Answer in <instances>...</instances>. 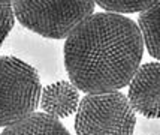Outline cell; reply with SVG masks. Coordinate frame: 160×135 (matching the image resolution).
<instances>
[{
    "instance_id": "30bf717a",
    "label": "cell",
    "mask_w": 160,
    "mask_h": 135,
    "mask_svg": "<svg viewBox=\"0 0 160 135\" xmlns=\"http://www.w3.org/2000/svg\"><path fill=\"white\" fill-rule=\"evenodd\" d=\"M14 11L12 2H0V47L3 45L9 32L14 27Z\"/></svg>"
},
{
    "instance_id": "277c9868",
    "label": "cell",
    "mask_w": 160,
    "mask_h": 135,
    "mask_svg": "<svg viewBox=\"0 0 160 135\" xmlns=\"http://www.w3.org/2000/svg\"><path fill=\"white\" fill-rule=\"evenodd\" d=\"M136 116L121 92L87 93L79 99L77 135H133Z\"/></svg>"
},
{
    "instance_id": "9c48e42d",
    "label": "cell",
    "mask_w": 160,
    "mask_h": 135,
    "mask_svg": "<svg viewBox=\"0 0 160 135\" xmlns=\"http://www.w3.org/2000/svg\"><path fill=\"white\" fill-rule=\"evenodd\" d=\"M157 0H99L94 2L103 9L105 12L111 14H133V12H144L151 8Z\"/></svg>"
},
{
    "instance_id": "7a4b0ae2",
    "label": "cell",
    "mask_w": 160,
    "mask_h": 135,
    "mask_svg": "<svg viewBox=\"0 0 160 135\" xmlns=\"http://www.w3.org/2000/svg\"><path fill=\"white\" fill-rule=\"evenodd\" d=\"M96 3L91 0H17L14 17L26 29L48 39H63L88 18Z\"/></svg>"
},
{
    "instance_id": "52a82bcc",
    "label": "cell",
    "mask_w": 160,
    "mask_h": 135,
    "mask_svg": "<svg viewBox=\"0 0 160 135\" xmlns=\"http://www.w3.org/2000/svg\"><path fill=\"white\" fill-rule=\"evenodd\" d=\"M0 135H69V132L58 119L35 111L6 126Z\"/></svg>"
},
{
    "instance_id": "6da1fadb",
    "label": "cell",
    "mask_w": 160,
    "mask_h": 135,
    "mask_svg": "<svg viewBox=\"0 0 160 135\" xmlns=\"http://www.w3.org/2000/svg\"><path fill=\"white\" fill-rule=\"evenodd\" d=\"M144 42L136 23L124 15L91 14L64 42V66L84 93L118 92L139 69Z\"/></svg>"
},
{
    "instance_id": "8992f818",
    "label": "cell",
    "mask_w": 160,
    "mask_h": 135,
    "mask_svg": "<svg viewBox=\"0 0 160 135\" xmlns=\"http://www.w3.org/2000/svg\"><path fill=\"white\" fill-rule=\"evenodd\" d=\"M79 104V90L69 81H57L43 87L41 107L54 119H66L77 113Z\"/></svg>"
},
{
    "instance_id": "3957f363",
    "label": "cell",
    "mask_w": 160,
    "mask_h": 135,
    "mask_svg": "<svg viewBox=\"0 0 160 135\" xmlns=\"http://www.w3.org/2000/svg\"><path fill=\"white\" fill-rule=\"evenodd\" d=\"M41 78L30 63L0 56V128L35 113L41 101Z\"/></svg>"
},
{
    "instance_id": "ba28073f",
    "label": "cell",
    "mask_w": 160,
    "mask_h": 135,
    "mask_svg": "<svg viewBox=\"0 0 160 135\" xmlns=\"http://www.w3.org/2000/svg\"><path fill=\"white\" fill-rule=\"evenodd\" d=\"M159 0L154 3L151 8H148L147 11L141 12L138 18V29H139L142 42L147 47V50L150 53V56L159 59Z\"/></svg>"
},
{
    "instance_id": "5b68a950",
    "label": "cell",
    "mask_w": 160,
    "mask_h": 135,
    "mask_svg": "<svg viewBox=\"0 0 160 135\" xmlns=\"http://www.w3.org/2000/svg\"><path fill=\"white\" fill-rule=\"evenodd\" d=\"M133 111L148 119H159L160 114V65L150 62L142 65L129 83L126 96Z\"/></svg>"
}]
</instances>
